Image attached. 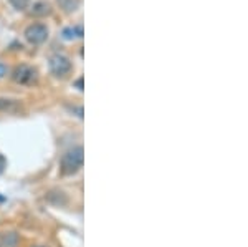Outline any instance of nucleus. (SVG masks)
Instances as JSON below:
<instances>
[{"instance_id":"f257e3e1","label":"nucleus","mask_w":248,"mask_h":247,"mask_svg":"<svg viewBox=\"0 0 248 247\" xmlns=\"http://www.w3.org/2000/svg\"><path fill=\"white\" fill-rule=\"evenodd\" d=\"M83 161H85V151H83L81 146L71 148L63 154L60 171H62L63 176H71V174L78 173V171L81 169Z\"/></svg>"},{"instance_id":"f03ea898","label":"nucleus","mask_w":248,"mask_h":247,"mask_svg":"<svg viewBox=\"0 0 248 247\" xmlns=\"http://www.w3.org/2000/svg\"><path fill=\"white\" fill-rule=\"evenodd\" d=\"M48 65H50V71L57 78H65V77H68V75L71 73V68H73V65H71V62H70V58L65 57V55H60V53L51 55L50 62H48Z\"/></svg>"},{"instance_id":"7ed1b4c3","label":"nucleus","mask_w":248,"mask_h":247,"mask_svg":"<svg viewBox=\"0 0 248 247\" xmlns=\"http://www.w3.org/2000/svg\"><path fill=\"white\" fill-rule=\"evenodd\" d=\"M12 78H14L15 83H20V85H31V83L37 82L38 78V71L37 68L30 65H18L15 66L14 73H12Z\"/></svg>"},{"instance_id":"20e7f679","label":"nucleus","mask_w":248,"mask_h":247,"mask_svg":"<svg viewBox=\"0 0 248 247\" xmlns=\"http://www.w3.org/2000/svg\"><path fill=\"white\" fill-rule=\"evenodd\" d=\"M25 38L31 45H40L48 38V27L43 23H31L25 29Z\"/></svg>"},{"instance_id":"39448f33","label":"nucleus","mask_w":248,"mask_h":247,"mask_svg":"<svg viewBox=\"0 0 248 247\" xmlns=\"http://www.w3.org/2000/svg\"><path fill=\"white\" fill-rule=\"evenodd\" d=\"M62 37L65 38V40L81 38V37H83V27H81V25H77V27H66V29L62 32Z\"/></svg>"},{"instance_id":"423d86ee","label":"nucleus","mask_w":248,"mask_h":247,"mask_svg":"<svg viewBox=\"0 0 248 247\" xmlns=\"http://www.w3.org/2000/svg\"><path fill=\"white\" fill-rule=\"evenodd\" d=\"M51 12V7L48 5L45 2H38L33 5V10H31V14L33 15H48Z\"/></svg>"},{"instance_id":"0eeeda50","label":"nucleus","mask_w":248,"mask_h":247,"mask_svg":"<svg viewBox=\"0 0 248 247\" xmlns=\"http://www.w3.org/2000/svg\"><path fill=\"white\" fill-rule=\"evenodd\" d=\"M58 3L65 12H75L79 5V0H58Z\"/></svg>"},{"instance_id":"6e6552de","label":"nucleus","mask_w":248,"mask_h":247,"mask_svg":"<svg viewBox=\"0 0 248 247\" xmlns=\"http://www.w3.org/2000/svg\"><path fill=\"white\" fill-rule=\"evenodd\" d=\"M0 110L14 111V110H17V103H15V101H10V99H3V98H0Z\"/></svg>"},{"instance_id":"1a4fd4ad","label":"nucleus","mask_w":248,"mask_h":247,"mask_svg":"<svg viewBox=\"0 0 248 247\" xmlns=\"http://www.w3.org/2000/svg\"><path fill=\"white\" fill-rule=\"evenodd\" d=\"M9 2H10V5L14 7V9H17V10H25L27 7H29L30 0H9Z\"/></svg>"},{"instance_id":"9d476101","label":"nucleus","mask_w":248,"mask_h":247,"mask_svg":"<svg viewBox=\"0 0 248 247\" xmlns=\"http://www.w3.org/2000/svg\"><path fill=\"white\" fill-rule=\"evenodd\" d=\"M5 166H7V159L3 158V154H0V173H3Z\"/></svg>"},{"instance_id":"9b49d317","label":"nucleus","mask_w":248,"mask_h":247,"mask_svg":"<svg viewBox=\"0 0 248 247\" xmlns=\"http://www.w3.org/2000/svg\"><path fill=\"white\" fill-rule=\"evenodd\" d=\"M5 73H7V68L3 65H0V77H3Z\"/></svg>"}]
</instances>
